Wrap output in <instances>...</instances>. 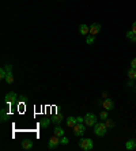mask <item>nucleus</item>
Instances as JSON below:
<instances>
[{
  "mask_svg": "<svg viewBox=\"0 0 136 151\" xmlns=\"http://www.w3.org/2000/svg\"><path fill=\"white\" fill-rule=\"evenodd\" d=\"M8 120V114H7V109H1V123H6Z\"/></svg>",
  "mask_w": 136,
  "mask_h": 151,
  "instance_id": "6ab92c4d",
  "label": "nucleus"
},
{
  "mask_svg": "<svg viewBox=\"0 0 136 151\" xmlns=\"http://www.w3.org/2000/svg\"><path fill=\"white\" fill-rule=\"evenodd\" d=\"M63 121V114H56V116H52V123L59 125L60 123Z\"/></svg>",
  "mask_w": 136,
  "mask_h": 151,
  "instance_id": "ddd939ff",
  "label": "nucleus"
},
{
  "mask_svg": "<svg viewBox=\"0 0 136 151\" xmlns=\"http://www.w3.org/2000/svg\"><path fill=\"white\" fill-rule=\"evenodd\" d=\"M99 30H101V25H99V23H93V25L90 26V34L91 35H97L98 33H99Z\"/></svg>",
  "mask_w": 136,
  "mask_h": 151,
  "instance_id": "6e6552de",
  "label": "nucleus"
},
{
  "mask_svg": "<svg viewBox=\"0 0 136 151\" xmlns=\"http://www.w3.org/2000/svg\"><path fill=\"white\" fill-rule=\"evenodd\" d=\"M84 125H86L84 123H78L76 125L73 127V135H75V136H82V135H84V132H86Z\"/></svg>",
  "mask_w": 136,
  "mask_h": 151,
  "instance_id": "7ed1b4c3",
  "label": "nucleus"
},
{
  "mask_svg": "<svg viewBox=\"0 0 136 151\" xmlns=\"http://www.w3.org/2000/svg\"><path fill=\"white\" fill-rule=\"evenodd\" d=\"M65 123H67V127H70V128H73V127L78 124V120H76V117H68V119L65 120Z\"/></svg>",
  "mask_w": 136,
  "mask_h": 151,
  "instance_id": "1a4fd4ad",
  "label": "nucleus"
},
{
  "mask_svg": "<svg viewBox=\"0 0 136 151\" xmlns=\"http://www.w3.org/2000/svg\"><path fill=\"white\" fill-rule=\"evenodd\" d=\"M78 123H84V117H76Z\"/></svg>",
  "mask_w": 136,
  "mask_h": 151,
  "instance_id": "c85d7f7f",
  "label": "nucleus"
},
{
  "mask_svg": "<svg viewBox=\"0 0 136 151\" xmlns=\"http://www.w3.org/2000/svg\"><path fill=\"white\" fill-rule=\"evenodd\" d=\"M131 30H132V32L136 34V22H133V23H132V29H131Z\"/></svg>",
  "mask_w": 136,
  "mask_h": 151,
  "instance_id": "cd10ccee",
  "label": "nucleus"
},
{
  "mask_svg": "<svg viewBox=\"0 0 136 151\" xmlns=\"http://www.w3.org/2000/svg\"><path fill=\"white\" fill-rule=\"evenodd\" d=\"M102 106H104L105 110H108V112H109V110L114 109V102H113L110 98H105L104 102H102Z\"/></svg>",
  "mask_w": 136,
  "mask_h": 151,
  "instance_id": "423d86ee",
  "label": "nucleus"
},
{
  "mask_svg": "<svg viewBox=\"0 0 136 151\" xmlns=\"http://www.w3.org/2000/svg\"><path fill=\"white\" fill-rule=\"evenodd\" d=\"M64 134H65V131L63 129V128H60L59 125L53 129V135H56V136H59V137H61V136H64Z\"/></svg>",
  "mask_w": 136,
  "mask_h": 151,
  "instance_id": "f8f14e48",
  "label": "nucleus"
},
{
  "mask_svg": "<svg viewBox=\"0 0 136 151\" xmlns=\"http://www.w3.org/2000/svg\"><path fill=\"white\" fill-rule=\"evenodd\" d=\"M135 144H136V142L133 140V139H131V140H128L125 143V148L127 150H133V148H135Z\"/></svg>",
  "mask_w": 136,
  "mask_h": 151,
  "instance_id": "dca6fc26",
  "label": "nucleus"
},
{
  "mask_svg": "<svg viewBox=\"0 0 136 151\" xmlns=\"http://www.w3.org/2000/svg\"><path fill=\"white\" fill-rule=\"evenodd\" d=\"M4 68H6V71H7V72L12 71V65H11V64H6V65H4Z\"/></svg>",
  "mask_w": 136,
  "mask_h": 151,
  "instance_id": "393cba45",
  "label": "nucleus"
},
{
  "mask_svg": "<svg viewBox=\"0 0 136 151\" xmlns=\"http://www.w3.org/2000/svg\"><path fill=\"white\" fill-rule=\"evenodd\" d=\"M108 132V127L105 124V121H97L94 125V134L97 136H104Z\"/></svg>",
  "mask_w": 136,
  "mask_h": 151,
  "instance_id": "f257e3e1",
  "label": "nucleus"
},
{
  "mask_svg": "<svg viewBox=\"0 0 136 151\" xmlns=\"http://www.w3.org/2000/svg\"><path fill=\"white\" fill-rule=\"evenodd\" d=\"M127 38L131 40V42H133V44H135V42H136V34L132 32V30H129V32L127 33Z\"/></svg>",
  "mask_w": 136,
  "mask_h": 151,
  "instance_id": "2eb2a0df",
  "label": "nucleus"
},
{
  "mask_svg": "<svg viewBox=\"0 0 136 151\" xmlns=\"http://www.w3.org/2000/svg\"><path fill=\"white\" fill-rule=\"evenodd\" d=\"M95 120L97 119H95V116L93 114V113H87V114L84 116V124H86L87 127H94L95 123H97Z\"/></svg>",
  "mask_w": 136,
  "mask_h": 151,
  "instance_id": "39448f33",
  "label": "nucleus"
},
{
  "mask_svg": "<svg viewBox=\"0 0 136 151\" xmlns=\"http://www.w3.org/2000/svg\"><path fill=\"white\" fill-rule=\"evenodd\" d=\"M32 147H33V142L30 140V139H24V140L22 142V148H23V150H30Z\"/></svg>",
  "mask_w": 136,
  "mask_h": 151,
  "instance_id": "9b49d317",
  "label": "nucleus"
},
{
  "mask_svg": "<svg viewBox=\"0 0 136 151\" xmlns=\"http://www.w3.org/2000/svg\"><path fill=\"white\" fill-rule=\"evenodd\" d=\"M79 32H80V34L82 35H89L90 34V26H87V25H80V27H79Z\"/></svg>",
  "mask_w": 136,
  "mask_h": 151,
  "instance_id": "9d476101",
  "label": "nucleus"
},
{
  "mask_svg": "<svg viewBox=\"0 0 136 151\" xmlns=\"http://www.w3.org/2000/svg\"><path fill=\"white\" fill-rule=\"evenodd\" d=\"M128 78H129V79H133V81H136V70H133V68H129V70H128Z\"/></svg>",
  "mask_w": 136,
  "mask_h": 151,
  "instance_id": "a211bd4d",
  "label": "nucleus"
},
{
  "mask_svg": "<svg viewBox=\"0 0 136 151\" xmlns=\"http://www.w3.org/2000/svg\"><path fill=\"white\" fill-rule=\"evenodd\" d=\"M135 148H136V144H135Z\"/></svg>",
  "mask_w": 136,
  "mask_h": 151,
  "instance_id": "c756f323",
  "label": "nucleus"
},
{
  "mask_svg": "<svg viewBox=\"0 0 136 151\" xmlns=\"http://www.w3.org/2000/svg\"><path fill=\"white\" fill-rule=\"evenodd\" d=\"M4 81L7 82L8 84H11V83H14V75H12V72H7V76H6V79H4Z\"/></svg>",
  "mask_w": 136,
  "mask_h": 151,
  "instance_id": "f3484780",
  "label": "nucleus"
},
{
  "mask_svg": "<svg viewBox=\"0 0 136 151\" xmlns=\"http://www.w3.org/2000/svg\"><path fill=\"white\" fill-rule=\"evenodd\" d=\"M50 123H52V119H42L41 123H40V125H41L42 128H48Z\"/></svg>",
  "mask_w": 136,
  "mask_h": 151,
  "instance_id": "4468645a",
  "label": "nucleus"
},
{
  "mask_svg": "<svg viewBox=\"0 0 136 151\" xmlns=\"http://www.w3.org/2000/svg\"><path fill=\"white\" fill-rule=\"evenodd\" d=\"M105 124H106V127H108V129H109V128H114V121H113V120H110L109 117L105 120Z\"/></svg>",
  "mask_w": 136,
  "mask_h": 151,
  "instance_id": "aec40b11",
  "label": "nucleus"
},
{
  "mask_svg": "<svg viewBox=\"0 0 136 151\" xmlns=\"http://www.w3.org/2000/svg\"><path fill=\"white\" fill-rule=\"evenodd\" d=\"M18 95L15 91H10L6 94V97H4V104H7V105H11V104H14L15 101H17Z\"/></svg>",
  "mask_w": 136,
  "mask_h": 151,
  "instance_id": "20e7f679",
  "label": "nucleus"
},
{
  "mask_svg": "<svg viewBox=\"0 0 136 151\" xmlns=\"http://www.w3.org/2000/svg\"><path fill=\"white\" fill-rule=\"evenodd\" d=\"M60 144V137L56 136V135H53L50 139H49V143H48V147L49 148H56L57 146Z\"/></svg>",
  "mask_w": 136,
  "mask_h": 151,
  "instance_id": "0eeeda50",
  "label": "nucleus"
},
{
  "mask_svg": "<svg viewBox=\"0 0 136 151\" xmlns=\"http://www.w3.org/2000/svg\"><path fill=\"white\" fill-rule=\"evenodd\" d=\"M78 144H79V147L84 151H90V150L94 148V142L91 140V139H89V137H86V139H80Z\"/></svg>",
  "mask_w": 136,
  "mask_h": 151,
  "instance_id": "f03ea898",
  "label": "nucleus"
},
{
  "mask_svg": "<svg viewBox=\"0 0 136 151\" xmlns=\"http://www.w3.org/2000/svg\"><path fill=\"white\" fill-rule=\"evenodd\" d=\"M108 117H109V114H108V110H102V112L99 113V119H101V120H104V121H105V120H106V119H108Z\"/></svg>",
  "mask_w": 136,
  "mask_h": 151,
  "instance_id": "4be33fe9",
  "label": "nucleus"
},
{
  "mask_svg": "<svg viewBox=\"0 0 136 151\" xmlns=\"http://www.w3.org/2000/svg\"><path fill=\"white\" fill-rule=\"evenodd\" d=\"M68 142H70V140H68V137H67V136H61V137H60V143H61V144H68Z\"/></svg>",
  "mask_w": 136,
  "mask_h": 151,
  "instance_id": "b1692460",
  "label": "nucleus"
},
{
  "mask_svg": "<svg viewBox=\"0 0 136 151\" xmlns=\"http://www.w3.org/2000/svg\"><path fill=\"white\" fill-rule=\"evenodd\" d=\"M94 41H95V35L89 34V35H87V38H86V42H87L89 45H91V44H94Z\"/></svg>",
  "mask_w": 136,
  "mask_h": 151,
  "instance_id": "412c9836",
  "label": "nucleus"
},
{
  "mask_svg": "<svg viewBox=\"0 0 136 151\" xmlns=\"http://www.w3.org/2000/svg\"><path fill=\"white\" fill-rule=\"evenodd\" d=\"M6 76H7V71H6V68H1L0 70V79H6Z\"/></svg>",
  "mask_w": 136,
  "mask_h": 151,
  "instance_id": "5701e85b",
  "label": "nucleus"
},
{
  "mask_svg": "<svg viewBox=\"0 0 136 151\" xmlns=\"http://www.w3.org/2000/svg\"><path fill=\"white\" fill-rule=\"evenodd\" d=\"M131 68H133V70H136V59H133L132 61H131Z\"/></svg>",
  "mask_w": 136,
  "mask_h": 151,
  "instance_id": "a878e982",
  "label": "nucleus"
},
{
  "mask_svg": "<svg viewBox=\"0 0 136 151\" xmlns=\"http://www.w3.org/2000/svg\"><path fill=\"white\" fill-rule=\"evenodd\" d=\"M127 86H128V87H133V79H129L128 83H127Z\"/></svg>",
  "mask_w": 136,
  "mask_h": 151,
  "instance_id": "bb28decb",
  "label": "nucleus"
}]
</instances>
